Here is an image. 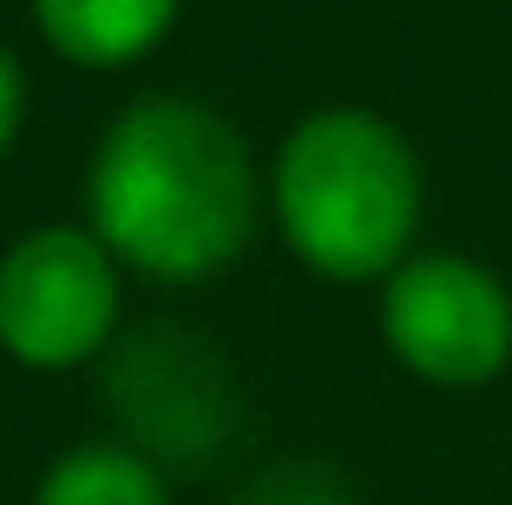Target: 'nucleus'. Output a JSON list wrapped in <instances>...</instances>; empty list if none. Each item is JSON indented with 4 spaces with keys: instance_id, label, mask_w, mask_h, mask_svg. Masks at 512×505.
Instances as JSON below:
<instances>
[{
    "instance_id": "nucleus-1",
    "label": "nucleus",
    "mask_w": 512,
    "mask_h": 505,
    "mask_svg": "<svg viewBox=\"0 0 512 505\" xmlns=\"http://www.w3.org/2000/svg\"><path fill=\"white\" fill-rule=\"evenodd\" d=\"M84 215L118 270L153 284H208L250 250L270 201L250 139L215 104L146 90L90 153Z\"/></svg>"
},
{
    "instance_id": "nucleus-3",
    "label": "nucleus",
    "mask_w": 512,
    "mask_h": 505,
    "mask_svg": "<svg viewBox=\"0 0 512 505\" xmlns=\"http://www.w3.org/2000/svg\"><path fill=\"white\" fill-rule=\"evenodd\" d=\"M381 346L423 388L471 395L512 367V291L471 250H416L381 291Z\"/></svg>"
},
{
    "instance_id": "nucleus-2",
    "label": "nucleus",
    "mask_w": 512,
    "mask_h": 505,
    "mask_svg": "<svg viewBox=\"0 0 512 505\" xmlns=\"http://www.w3.org/2000/svg\"><path fill=\"white\" fill-rule=\"evenodd\" d=\"M263 201L319 284H388L416 256V222H423V160L409 132L367 104H319L305 111L270 167H263Z\"/></svg>"
},
{
    "instance_id": "nucleus-9",
    "label": "nucleus",
    "mask_w": 512,
    "mask_h": 505,
    "mask_svg": "<svg viewBox=\"0 0 512 505\" xmlns=\"http://www.w3.org/2000/svg\"><path fill=\"white\" fill-rule=\"evenodd\" d=\"M14 132H21V63L0 42V160L14 153Z\"/></svg>"
},
{
    "instance_id": "nucleus-4",
    "label": "nucleus",
    "mask_w": 512,
    "mask_h": 505,
    "mask_svg": "<svg viewBox=\"0 0 512 505\" xmlns=\"http://www.w3.org/2000/svg\"><path fill=\"white\" fill-rule=\"evenodd\" d=\"M118 256L90 222L28 229L0 256V353L35 374H70L118 346Z\"/></svg>"
},
{
    "instance_id": "nucleus-8",
    "label": "nucleus",
    "mask_w": 512,
    "mask_h": 505,
    "mask_svg": "<svg viewBox=\"0 0 512 505\" xmlns=\"http://www.w3.org/2000/svg\"><path fill=\"white\" fill-rule=\"evenodd\" d=\"M243 505H353V499H346V485L326 464H277V471H263L250 485Z\"/></svg>"
},
{
    "instance_id": "nucleus-5",
    "label": "nucleus",
    "mask_w": 512,
    "mask_h": 505,
    "mask_svg": "<svg viewBox=\"0 0 512 505\" xmlns=\"http://www.w3.org/2000/svg\"><path fill=\"white\" fill-rule=\"evenodd\" d=\"M111 409L146 457L201 464L229 422V367L187 333H139L111 353Z\"/></svg>"
},
{
    "instance_id": "nucleus-7",
    "label": "nucleus",
    "mask_w": 512,
    "mask_h": 505,
    "mask_svg": "<svg viewBox=\"0 0 512 505\" xmlns=\"http://www.w3.org/2000/svg\"><path fill=\"white\" fill-rule=\"evenodd\" d=\"M35 505H173L167 464L146 457L139 443H77L63 450L42 485H35Z\"/></svg>"
},
{
    "instance_id": "nucleus-6",
    "label": "nucleus",
    "mask_w": 512,
    "mask_h": 505,
    "mask_svg": "<svg viewBox=\"0 0 512 505\" xmlns=\"http://www.w3.org/2000/svg\"><path fill=\"white\" fill-rule=\"evenodd\" d=\"M42 42L77 70H132L180 21V0H28Z\"/></svg>"
}]
</instances>
